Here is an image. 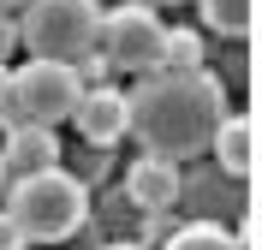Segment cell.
I'll return each mask as SVG.
<instances>
[{"label": "cell", "mask_w": 262, "mask_h": 250, "mask_svg": "<svg viewBox=\"0 0 262 250\" xmlns=\"http://www.w3.org/2000/svg\"><path fill=\"white\" fill-rule=\"evenodd\" d=\"M221 119H227V96L209 72H143L125 96V131L143 143V155H167V161L203 155Z\"/></svg>", "instance_id": "cell-1"}, {"label": "cell", "mask_w": 262, "mask_h": 250, "mask_svg": "<svg viewBox=\"0 0 262 250\" xmlns=\"http://www.w3.org/2000/svg\"><path fill=\"white\" fill-rule=\"evenodd\" d=\"M0 209L18 220L24 244H66V238L90 220V191H83L72 173L48 167V173H24V179H12Z\"/></svg>", "instance_id": "cell-2"}, {"label": "cell", "mask_w": 262, "mask_h": 250, "mask_svg": "<svg viewBox=\"0 0 262 250\" xmlns=\"http://www.w3.org/2000/svg\"><path fill=\"white\" fill-rule=\"evenodd\" d=\"M101 36V6L96 0H24L18 18V42L30 48V60H78L96 48Z\"/></svg>", "instance_id": "cell-3"}, {"label": "cell", "mask_w": 262, "mask_h": 250, "mask_svg": "<svg viewBox=\"0 0 262 250\" xmlns=\"http://www.w3.org/2000/svg\"><path fill=\"white\" fill-rule=\"evenodd\" d=\"M78 96H83V83H78V72L66 66V60H30L6 83L0 119L6 125H54V119H72Z\"/></svg>", "instance_id": "cell-4"}, {"label": "cell", "mask_w": 262, "mask_h": 250, "mask_svg": "<svg viewBox=\"0 0 262 250\" xmlns=\"http://www.w3.org/2000/svg\"><path fill=\"white\" fill-rule=\"evenodd\" d=\"M161 42H167V24L155 6H114L101 12V36H96V54L107 60L114 72H161Z\"/></svg>", "instance_id": "cell-5"}, {"label": "cell", "mask_w": 262, "mask_h": 250, "mask_svg": "<svg viewBox=\"0 0 262 250\" xmlns=\"http://www.w3.org/2000/svg\"><path fill=\"white\" fill-rule=\"evenodd\" d=\"M185 191V173L179 161H167V155H137V161L125 167V197L137 202V209H173Z\"/></svg>", "instance_id": "cell-6"}, {"label": "cell", "mask_w": 262, "mask_h": 250, "mask_svg": "<svg viewBox=\"0 0 262 250\" xmlns=\"http://www.w3.org/2000/svg\"><path fill=\"white\" fill-rule=\"evenodd\" d=\"M72 119H78L83 143L107 149V143H119V137H125V96H119V89H107V83H90V89L78 96V107H72Z\"/></svg>", "instance_id": "cell-7"}, {"label": "cell", "mask_w": 262, "mask_h": 250, "mask_svg": "<svg viewBox=\"0 0 262 250\" xmlns=\"http://www.w3.org/2000/svg\"><path fill=\"white\" fill-rule=\"evenodd\" d=\"M0 161H6V173H12V179L60 167V137H54V125H6Z\"/></svg>", "instance_id": "cell-8"}, {"label": "cell", "mask_w": 262, "mask_h": 250, "mask_svg": "<svg viewBox=\"0 0 262 250\" xmlns=\"http://www.w3.org/2000/svg\"><path fill=\"white\" fill-rule=\"evenodd\" d=\"M209 149H214V161H221V173L250 179V173H256V119L250 113H227L221 125H214Z\"/></svg>", "instance_id": "cell-9"}, {"label": "cell", "mask_w": 262, "mask_h": 250, "mask_svg": "<svg viewBox=\"0 0 262 250\" xmlns=\"http://www.w3.org/2000/svg\"><path fill=\"white\" fill-rule=\"evenodd\" d=\"M161 250H250V238L227 233V226H214V220H191V226H179Z\"/></svg>", "instance_id": "cell-10"}, {"label": "cell", "mask_w": 262, "mask_h": 250, "mask_svg": "<svg viewBox=\"0 0 262 250\" xmlns=\"http://www.w3.org/2000/svg\"><path fill=\"white\" fill-rule=\"evenodd\" d=\"M203 6V24L221 36H250L256 30V0H196Z\"/></svg>", "instance_id": "cell-11"}, {"label": "cell", "mask_w": 262, "mask_h": 250, "mask_svg": "<svg viewBox=\"0 0 262 250\" xmlns=\"http://www.w3.org/2000/svg\"><path fill=\"white\" fill-rule=\"evenodd\" d=\"M161 72H203V36L173 24L161 42Z\"/></svg>", "instance_id": "cell-12"}, {"label": "cell", "mask_w": 262, "mask_h": 250, "mask_svg": "<svg viewBox=\"0 0 262 250\" xmlns=\"http://www.w3.org/2000/svg\"><path fill=\"white\" fill-rule=\"evenodd\" d=\"M0 250H24V233H18V220L0 209Z\"/></svg>", "instance_id": "cell-13"}, {"label": "cell", "mask_w": 262, "mask_h": 250, "mask_svg": "<svg viewBox=\"0 0 262 250\" xmlns=\"http://www.w3.org/2000/svg\"><path fill=\"white\" fill-rule=\"evenodd\" d=\"M12 48H18V24L0 12V66H6V54H12Z\"/></svg>", "instance_id": "cell-14"}, {"label": "cell", "mask_w": 262, "mask_h": 250, "mask_svg": "<svg viewBox=\"0 0 262 250\" xmlns=\"http://www.w3.org/2000/svg\"><path fill=\"white\" fill-rule=\"evenodd\" d=\"M6 83H12V66H0V107H6Z\"/></svg>", "instance_id": "cell-15"}, {"label": "cell", "mask_w": 262, "mask_h": 250, "mask_svg": "<svg viewBox=\"0 0 262 250\" xmlns=\"http://www.w3.org/2000/svg\"><path fill=\"white\" fill-rule=\"evenodd\" d=\"M6 185H12V173H6V161H0V202H6Z\"/></svg>", "instance_id": "cell-16"}, {"label": "cell", "mask_w": 262, "mask_h": 250, "mask_svg": "<svg viewBox=\"0 0 262 250\" xmlns=\"http://www.w3.org/2000/svg\"><path fill=\"white\" fill-rule=\"evenodd\" d=\"M137 6H179V0H137Z\"/></svg>", "instance_id": "cell-17"}, {"label": "cell", "mask_w": 262, "mask_h": 250, "mask_svg": "<svg viewBox=\"0 0 262 250\" xmlns=\"http://www.w3.org/2000/svg\"><path fill=\"white\" fill-rule=\"evenodd\" d=\"M107 250H149V244H107Z\"/></svg>", "instance_id": "cell-18"}, {"label": "cell", "mask_w": 262, "mask_h": 250, "mask_svg": "<svg viewBox=\"0 0 262 250\" xmlns=\"http://www.w3.org/2000/svg\"><path fill=\"white\" fill-rule=\"evenodd\" d=\"M12 6H24V0H0V12H12Z\"/></svg>", "instance_id": "cell-19"}]
</instances>
